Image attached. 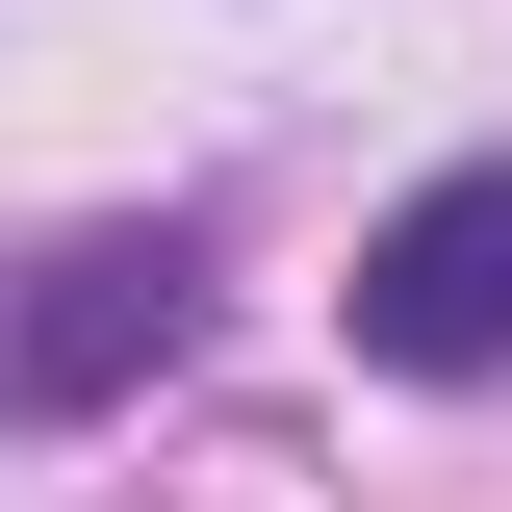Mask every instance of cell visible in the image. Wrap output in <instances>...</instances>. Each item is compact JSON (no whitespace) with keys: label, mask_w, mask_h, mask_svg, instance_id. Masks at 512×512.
I'll use <instances>...</instances> for the list:
<instances>
[{"label":"cell","mask_w":512,"mask_h":512,"mask_svg":"<svg viewBox=\"0 0 512 512\" xmlns=\"http://www.w3.org/2000/svg\"><path fill=\"white\" fill-rule=\"evenodd\" d=\"M205 333V231H52L0 256V410H128Z\"/></svg>","instance_id":"obj_1"},{"label":"cell","mask_w":512,"mask_h":512,"mask_svg":"<svg viewBox=\"0 0 512 512\" xmlns=\"http://www.w3.org/2000/svg\"><path fill=\"white\" fill-rule=\"evenodd\" d=\"M359 359L384 384H487L512 359V154H461V180H410L359 231Z\"/></svg>","instance_id":"obj_2"}]
</instances>
